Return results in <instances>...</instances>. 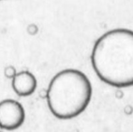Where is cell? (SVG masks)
Listing matches in <instances>:
<instances>
[{"label": "cell", "instance_id": "cell-1", "mask_svg": "<svg viewBox=\"0 0 133 132\" xmlns=\"http://www.w3.org/2000/svg\"><path fill=\"white\" fill-rule=\"evenodd\" d=\"M99 79L115 88L133 86V30L115 28L101 35L91 54Z\"/></svg>", "mask_w": 133, "mask_h": 132}, {"label": "cell", "instance_id": "cell-2", "mask_svg": "<svg viewBox=\"0 0 133 132\" xmlns=\"http://www.w3.org/2000/svg\"><path fill=\"white\" fill-rule=\"evenodd\" d=\"M92 97L89 78L76 69H64L52 78L46 92L49 110L59 120H72L84 112Z\"/></svg>", "mask_w": 133, "mask_h": 132}, {"label": "cell", "instance_id": "cell-3", "mask_svg": "<svg viewBox=\"0 0 133 132\" xmlns=\"http://www.w3.org/2000/svg\"><path fill=\"white\" fill-rule=\"evenodd\" d=\"M25 120V111L19 101L5 99L0 101V129L4 130H16Z\"/></svg>", "mask_w": 133, "mask_h": 132}, {"label": "cell", "instance_id": "cell-4", "mask_svg": "<svg viewBox=\"0 0 133 132\" xmlns=\"http://www.w3.org/2000/svg\"><path fill=\"white\" fill-rule=\"evenodd\" d=\"M12 88L19 97H28L35 93L37 88V80L32 72L22 71L13 75Z\"/></svg>", "mask_w": 133, "mask_h": 132}]
</instances>
